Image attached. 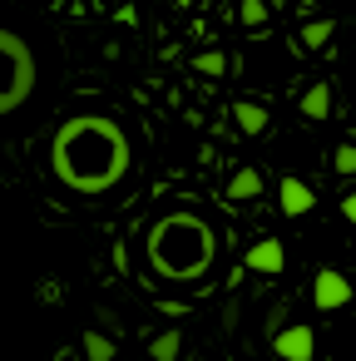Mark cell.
I'll return each mask as SVG.
<instances>
[{
    "mask_svg": "<svg viewBox=\"0 0 356 361\" xmlns=\"http://www.w3.org/2000/svg\"><path fill=\"white\" fill-rule=\"evenodd\" d=\"M134 169L129 134L104 109L70 114L50 139V178L70 198H109Z\"/></svg>",
    "mask_w": 356,
    "mask_h": 361,
    "instance_id": "obj_1",
    "label": "cell"
},
{
    "mask_svg": "<svg viewBox=\"0 0 356 361\" xmlns=\"http://www.w3.org/2000/svg\"><path fill=\"white\" fill-rule=\"evenodd\" d=\"M144 257L159 282H198L218 262V238L193 213H168L144 233Z\"/></svg>",
    "mask_w": 356,
    "mask_h": 361,
    "instance_id": "obj_2",
    "label": "cell"
},
{
    "mask_svg": "<svg viewBox=\"0 0 356 361\" xmlns=\"http://www.w3.org/2000/svg\"><path fill=\"white\" fill-rule=\"evenodd\" d=\"M35 94V55L16 30H0V119Z\"/></svg>",
    "mask_w": 356,
    "mask_h": 361,
    "instance_id": "obj_3",
    "label": "cell"
},
{
    "mask_svg": "<svg viewBox=\"0 0 356 361\" xmlns=\"http://www.w3.org/2000/svg\"><path fill=\"white\" fill-rule=\"evenodd\" d=\"M312 302H317L321 312L346 307V302H351V277H346V272H336V267H321V272H317V282H312Z\"/></svg>",
    "mask_w": 356,
    "mask_h": 361,
    "instance_id": "obj_4",
    "label": "cell"
},
{
    "mask_svg": "<svg viewBox=\"0 0 356 361\" xmlns=\"http://www.w3.org/2000/svg\"><path fill=\"white\" fill-rule=\"evenodd\" d=\"M272 351H277L282 361H312L317 336H312V326H282V331L272 336Z\"/></svg>",
    "mask_w": 356,
    "mask_h": 361,
    "instance_id": "obj_5",
    "label": "cell"
},
{
    "mask_svg": "<svg viewBox=\"0 0 356 361\" xmlns=\"http://www.w3.org/2000/svg\"><path fill=\"white\" fill-rule=\"evenodd\" d=\"M282 267H287V252H282V243H277V238H262V243H252V247H247V272L277 277Z\"/></svg>",
    "mask_w": 356,
    "mask_h": 361,
    "instance_id": "obj_6",
    "label": "cell"
},
{
    "mask_svg": "<svg viewBox=\"0 0 356 361\" xmlns=\"http://www.w3.org/2000/svg\"><path fill=\"white\" fill-rule=\"evenodd\" d=\"M277 198H282V213H287V218H307V213L317 208V193H312L302 178H282Z\"/></svg>",
    "mask_w": 356,
    "mask_h": 361,
    "instance_id": "obj_7",
    "label": "cell"
},
{
    "mask_svg": "<svg viewBox=\"0 0 356 361\" xmlns=\"http://www.w3.org/2000/svg\"><path fill=\"white\" fill-rule=\"evenodd\" d=\"M228 198H233V203H252V198H262V173H257V169H238V173L228 178Z\"/></svg>",
    "mask_w": 356,
    "mask_h": 361,
    "instance_id": "obj_8",
    "label": "cell"
},
{
    "mask_svg": "<svg viewBox=\"0 0 356 361\" xmlns=\"http://www.w3.org/2000/svg\"><path fill=\"white\" fill-rule=\"evenodd\" d=\"M233 119H238V129H243L247 139L267 134V109H262V104H252V99H243V104L233 109Z\"/></svg>",
    "mask_w": 356,
    "mask_h": 361,
    "instance_id": "obj_9",
    "label": "cell"
},
{
    "mask_svg": "<svg viewBox=\"0 0 356 361\" xmlns=\"http://www.w3.org/2000/svg\"><path fill=\"white\" fill-rule=\"evenodd\" d=\"M302 114H307V119H326V114H331V85H312V90L302 94Z\"/></svg>",
    "mask_w": 356,
    "mask_h": 361,
    "instance_id": "obj_10",
    "label": "cell"
},
{
    "mask_svg": "<svg viewBox=\"0 0 356 361\" xmlns=\"http://www.w3.org/2000/svg\"><path fill=\"white\" fill-rule=\"evenodd\" d=\"M178 351H183V336H178V331H159V336L149 341V356H154V361H178Z\"/></svg>",
    "mask_w": 356,
    "mask_h": 361,
    "instance_id": "obj_11",
    "label": "cell"
},
{
    "mask_svg": "<svg viewBox=\"0 0 356 361\" xmlns=\"http://www.w3.org/2000/svg\"><path fill=\"white\" fill-rule=\"evenodd\" d=\"M85 356L90 361H114V341L104 331H85Z\"/></svg>",
    "mask_w": 356,
    "mask_h": 361,
    "instance_id": "obj_12",
    "label": "cell"
},
{
    "mask_svg": "<svg viewBox=\"0 0 356 361\" xmlns=\"http://www.w3.org/2000/svg\"><path fill=\"white\" fill-rule=\"evenodd\" d=\"M331 40V20H312V25H302V50H321Z\"/></svg>",
    "mask_w": 356,
    "mask_h": 361,
    "instance_id": "obj_13",
    "label": "cell"
},
{
    "mask_svg": "<svg viewBox=\"0 0 356 361\" xmlns=\"http://www.w3.org/2000/svg\"><path fill=\"white\" fill-rule=\"evenodd\" d=\"M193 70H198V75H208V80H218V75L228 70V60H223L218 50H203V55L193 60Z\"/></svg>",
    "mask_w": 356,
    "mask_h": 361,
    "instance_id": "obj_14",
    "label": "cell"
},
{
    "mask_svg": "<svg viewBox=\"0 0 356 361\" xmlns=\"http://www.w3.org/2000/svg\"><path fill=\"white\" fill-rule=\"evenodd\" d=\"M331 169H336L341 178H356V144H341L336 159H331Z\"/></svg>",
    "mask_w": 356,
    "mask_h": 361,
    "instance_id": "obj_15",
    "label": "cell"
},
{
    "mask_svg": "<svg viewBox=\"0 0 356 361\" xmlns=\"http://www.w3.org/2000/svg\"><path fill=\"white\" fill-rule=\"evenodd\" d=\"M267 20V6L262 0H243V25H262Z\"/></svg>",
    "mask_w": 356,
    "mask_h": 361,
    "instance_id": "obj_16",
    "label": "cell"
},
{
    "mask_svg": "<svg viewBox=\"0 0 356 361\" xmlns=\"http://www.w3.org/2000/svg\"><path fill=\"white\" fill-rule=\"evenodd\" d=\"M341 218H346V223H351V228H356V188H351V193H346V198H341Z\"/></svg>",
    "mask_w": 356,
    "mask_h": 361,
    "instance_id": "obj_17",
    "label": "cell"
}]
</instances>
